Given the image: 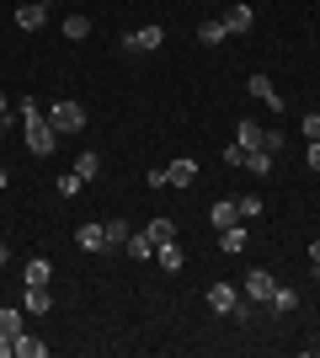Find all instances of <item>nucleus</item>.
<instances>
[{
	"mask_svg": "<svg viewBox=\"0 0 320 358\" xmlns=\"http://www.w3.org/2000/svg\"><path fill=\"white\" fill-rule=\"evenodd\" d=\"M16 113H22V123H27V150H32V155H54V145H59V129L48 123L43 107L27 96V102L16 107Z\"/></svg>",
	"mask_w": 320,
	"mask_h": 358,
	"instance_id": "1",
	"label": "nucleus"
},
{
	"mask_svg": "<svg viewBox=\"0 0 320 358\" xmlns=\"http://www.w3.org/2000/svg\"><path fill=\"white\" fill-rule=\"evenodd\" d=\"M48 123H54L59 134H80V129H86V107L64 96V102H54V107H48Z\"/></svg>",
	"mask_w": 320,
	"mask_h": 358,
	"instance_id": "2",
	"label": "nucleus"
},
{
	"mask_svg": "<svg viewBox=\"0 0 320 358\" xmlns=\"http://www.w3.org/2000/svg\"><path fill=\"white\" fill-rule=\"evenodd\" d=\"M160 43H166V27H139V32H128V38H123V48H128V54H155Z\"/></svg>",
	"mask_w": 320,
	"mask_h": 358,
	"instance_id": "3",
	"label": "nucleus"
},
{
	"mask_svg": "<svg viewBox=\"0 0 320 358\" xmlns=\"http://www.w3.org/2000/svg\"><path fill=\"white\" fill-rule=\"evenodd\" d=\"M16 27H22V32H38V27H48V0H32V6H16Z\"/></svg>",
	"mask_w": 320,
	"mask_h": 358,
	"instance_id": "4",
	"label": "nucleus"
},
{
	"mask_svg": "<svg viewBox=\"0 0 320 358\" xmlns=\"http://www.w3.org/2000/svg\"><path fill=\"white\" fill-rule=\"evenodd\" d=\"M235 305H241L235 284H213V289H208V310H213V315H235Z\"/></svg>",
	"mask_w": 320,
	"mask_h": 358,
	"instance_id": "5",
	"label": "nucleus"
},
{
	"mask_svg": "<svg viewBox=\"0 0 320 358\" xmlns=\"http://www.w3.org/2000/svg\"><path fill=\"white\" fill-rule=\"evenodd\" d=\"M224 27H229V38H241V32L257 27V11H251V6L241 0V6H229V11H224Z\"/></svg>",
	"mask_w": 320,
	"mask_h": 358,
	"instance_id": "6",
	"label": "nucleus"
},
{
	"mask_svg": "<svg viewBox=\"0 0 320 358\" xmlns=\"http://www.w3.org/2000/svg\"><path fill=\"white\" fill-rule=\"evenodd\" d=\"M22 284H27V289H48V284H54V262H48V257H32L27 273H22Z\"/></svg>",
	"mask_w": 320,
	"mask_h": 358,
	"instance_id": "7",
	"label": "nucleus"
},
{
	"mask_svg": "<svg viewBox=\"0 0 320 358\" xmlns=\"http://www.w3.org/2000/svg\"><path fill=\"white\" fill-rule=\"evenodd\" d=\"M245 91H251V96H257L261 107H273V113L283 107V96H277V86L267 80V75H251V80H245Z\"/></svg>",
	"mask_w": 320,
	"mask_h": 358,
	"instance_id": "8",
	"label": "nucleus"
},
{
	"mask_svg": "<svg viewBox=\"0 0 320 358\" xmlns=\"http://www.w3.org/2000/svg\"><path fill=\"white\" fill-rule=\"evenodd\" d=\"M208 224H213V230H229V224H241V203H235V198H219V203L208 209Z\"/></svg>",
	"mask_w": 320,
	"mask_h": 358,
	"instance_id": "9",
	"label": "nucleus"
},
{
	"mask_svg": "<svg viewBox=\"0 0 320 358\" xmlns=\"http://www.w3.org/2000/svg\"><path fill=\"white\" fill-rule=\"evenodd\" d=\"M166 182H171V187H192V182H198V161H187V155H182V161H171Z\"/></svg>",
	"mask_w": 320,
	"mask_h": 358,
	"instance_id": "10",
	"label": "nucleus"
},
{
	"mask_svg": "<svg viewBox=\"0 0 320 358\" xmlns=\"http://www.w3.org/2000/svg\"><path fill=\"white\" fill-rule=\"evenodd\" d=\"M277 278L273 273H245V299H273Z\"/></svg>",
	"mask_w": 320,
	"mask_h": 358,
	"instance_id": "11",
	"label": "nucleus"
},
{
	"mask_svg": "<svg viewBox=\"0 0 320 358\" xmlns=\"http://www.w3.org/2000/svg\"><path fill=\"white\" fill-rule=\"evenodd\" d=\"M229 27H224V16H203L198 22V43H224Z\"/></svg>",
	"mask_w": 320,
	"mask_h": 358,
	"instance_id": "12",
	"label": "nucleus"
},
{
	"mask_svg": "<svg viewBox=\"0 0 320 358\" xmlns=\"http://www.w3.org/2000/svg\"><path fill=\"white\" fill-rule=\"evenodd\" d=\"M75 241H80V252H102V246H107V224H96V220H91V224H80V236H75Z\"/></svg>",
	"mask_w": 320,
	"mask_h": 358,
	"instance_id": "13",
	"label": "nucleus"
},
{
	"mask_svg": "<svg viewBox=\"0 0 320 358\" xmlns=\"http://www.w3.org/2000/svg\"><path fill=\"white\" fill-rule=\"evenodd\" d=\"M22 315H27V310H16V305H6V310H0V337H6V343H16V337H22Z\"/></svg>",
	"mask_w": 320,
	"mask_h": 358,
	"instance_id": "14",
	"label": "nucleus"
},
{
	"mask_svg": "<svg viewBox=\"0 0 320 358\" xmlns=\"http://www.w3.org/2000/svg\"><path fill=\"white\" fill-rule=\"evenodd\" d=\"M155 257H160V268H166V273H182V262H187L176 241H166V246H155Z\"/></svg>",
	"mask_w": 320,
	"mask_h": 358,
	"instance_id": "15",
	"label": "nucleus"
},
{
	"mask_svg": "<svg viewBox=\"0 0 320 358\" xmlns=\"http://www.w3.org/2000/svg\"><path fill=\"white\" fill-rule=\"evenodd\" d=\"M22 310H27V315H48V310H54V299H48V289H27V299H22Z\"/></svg>",
	"mask_w": 320,
	"mask_h": 358,
	"instance_id": "16",
	"label": "nucleus"
},
{
	"mask_svg": "<svg viewBox=\"0 0 320 358\" xmlns=\"http://www.w3.org/2000/svg\"><path fill=\"white\" fill-rule=\"evenodd\" d=\"M273 161L277 155H267V150H245V171H257V177H273Z\"/></svg>",
	"mask_w": 320,
	"mask_h": 358,
	"instance_id": "17",
	"label": "nucleus"
},
{
	"mask_svg": "<svg viewBox=\"0 0 320 358\" xmlns=\"http://www.w3.org/2000/svg\"><path fill=\"white\" fill-rule=\"evenodd\" d=\"M219 252H229V257H235V252H245V230H241V224L219 230Z\"/></svg>",
	"mask_w": 320,
	"mask_h": 358,
	"instance_id": "18",
	"label": "nucleus"
},
{
	"mask_svg": "<svg viewBox=\"0 0 320 358\" xmlns=\"http://www.w3.org/2000/svg\"><path fill=\"white\" fill-rule=\"evenodd\" d=\"M70 171H75V177H80V182H91V177H96V171H102V155H96V150H86V155H80V161H75V166H70Z\"/></svg>",
	"mask_w": 320,
	"mask_h": 358,
	"instance_id": "19",
	"label": "nucleus"
},
{
	"mask_svg": "<svg viewBox=\"0 0 320 358\" xmlns=\"http://www.w3.org/2000/svg\"><path fill=\"white\" fill-rule=\"evenodd\" d=\"M144 236H150L155 246H166V241H176V224H171L166 214H160V220H150V230H144Z\"/></svg>",
	"mask_w": 320,
	"mask_h": 358,
	"instance_id": "20",
	"label": "nucleus"
},
{
	"mask_svg": "<svg viewBox=\"0 0 320 358\" xmlns=\"http://www.w3.org/2000/svg\"><path fill=\"white\" fill-rule=\"evenodd\" d=\"M64 38H70V43L91 38V16H64Z\"/></svg>",
	"mask_w": 320,
	"mask_h": 358,
	"instance_id": "21",
	"label": "nucleus"
},
{
	"mask_svg": "<svg viewBox=\"0 0 320 358\" xmlns=\"http://www.w3.org/2000/svg\"><path fill=\"white\" fill-rule=\"evenodd\" d=\"M235 145H241V150H261V129H257L251 118H245L241 129H235Z\"/></svg>",
	"mask_w": 320,
	"mask_h": 358,
	"instance_id": "22",
	"label": "nucleus"
},
{
	"mask_svg": "<svg viewBox=\"0 0 320 358\" xmlns=\"http://www.w3.org/2000/svg\"><path fill=\"white\" fill-rule=\"evenodd\" d=\"M11 348H16V358H43L48 353V343H38V337H27V331H22Z\"/></svg>",
	"mask_w": 320,
	"mask_h": 358,
	"instance_id": "23",
	"label": "nucleus"
},
{
	"mask_svg": "<svg viewBox=\"0 0 320 358\" xmlns=\"http://www.w3.org/2000/svg\"><path fill=\"white\" fill-rule=\"evenodd\" d=\"M128 236H134V230H128V220H107V246H128Z\"/></svg>",
	"mask_w": 320,
	"mask_h": 358,
	"instance_id": "24",
	"label": "nucleus"
},
{
	"mask_svg": "<svg viewBox=\"0 0 320 358\" xmlns=\"http://www.w3.org/2000/svg\"><path fill=\"white\" fill-rule=\"evenodd\" d=\"M128 257H139V262H150V257H155V241L144 236V230H139V236H128Z\"/></svg>",
	"mask_w": 320,
	"mask_h": 358,
	"instance_id": "25",
	"label": "nucleus"
},
{
	"mask_svg": "<svg viewBox=\"0 0 320 358\" xmlns=\"http://www.w3.org/2000/svg\"><path fill=\"white\" fill-rule=\"evenodd\" d=\"M283 145H289V139H283V129H261V150H267V155H277Z\"/></svg>",
	"mask_w": 320,
	"mask_h": 358,
	"instance_id": "26",
	"label": "nucleus"
},
{
	"mask_svg": "<svg viewBox=\"0 0 320 358\" xmlns=\"http://www.w3.org/2000/svg\"><path fill=\"white\" fill-rule=\"evenodd\" d=\"M235 203H241V220H257V214H267V203H261L257 193H251V198H235Z\"/></svg>",
	"mask_w": 320,
	"mask_h": 358,
	"instance_id": "27",
	"label": "nucleus"
},
{
	"mask_svg": "<svg viewBox=\"0 0 320 358\" xmlns=\"http://www.w3.org/2000/svg\"><path fill=\"white\" fill-rule=\"evenodd\" d=\"M267 305H273V310H294V305H299V294H294V289H273V299H267Z\"/></svg>",
	"mask_w": 320,
	"mask_h": 358,
	"instance_id": "28",
	"label": "nucleus"
},
{
	"mask_svg": "<svg viewBox=\"0 0 320 358\" xmlns=\"http://www.w3.org/2000/svg\"><path fill=\"white\" fill-rule=\"evenodd\" d=\"M80 187H86V182H80V177H75V171H64V177H59V193H64V198H75V193H80Z\"/></svg>",
	"mask_w": 320,
	"mask_h": 358,
	"instance_id": "29",
	"label": "nucleus"
},
{
	"mask_svg": "<svg viewBox=\"0 0 320 358\" xmlns=\"http://www.w3.org/2000/svg\"><path fill=\"white\" fill-rule=\"evenodd\" d=\"M299 134H305V139H320V113H305V123H299Z\"/></svg>",
	"mask_w": 320,
	"mask_h": 358,
	"instance_id": "30",
	"label": "nucleus"
},
{
	"mask_svg": "<svg viewBox=\"0 0 320 358\" xmlns=\"http://www.w3.org/2000/svg\"><path fill=\"white\" fill-rule=\"evenodd\" d=\"M310 171H320V139H310Z\"/></svg>",
	"mask_w": 320,
	"mask_h": 358,
	"instance_id": "31",
	"label": "nucleus"
},
{
	"mask_svg": "<svg viewBox=\"0 0 320 358\" xmlns=\"http://www.w3.org/2000/svg\"><path fill=\"white\" fill-rule=\"evenodd\" d=\"M310 262H315V268H320V236L310 241Z\"/></svg>",
	"mask_w": 320,
	"mask_h": 358,
	"instance_id": "32",
	"label": "nucleus"
},
{
	"mask_svg": "<svg viewBox=\"0 0 320 358\" xmlns=\"http://www.w3.org/2000/svg\"><path fill=\"white\" fill-rule=\"evenodd\" d=\"M0 118H11V96L6 91H0Z\"/></svg>",
	"mask_w": 320,
	"mask_h": 358,
	"instance_id": "33",
	"label": "nucleus"
},
{
	"mask_svg": "<svg viewBox=\"0 0 320 358\" xmlns=\"http://www.w3.org/2000/svg\"><path fill=\"white\" fill-rule=\"evenodd\" d=\"M6 262H11V252H6V241H0V268H6Z\"/></svg>",
	"mask_w": 320,
	"mask_h": 358,
	"instance_id": "34",
	"label": "nucleus"
},
{
	"mask_svg": "<svg viewBox=\"0 0 320 358\" xmlns=\"http://www.w3.org/2000/svg\"><path fill=\"white\" fill-rule=\"evenodd\" d=\"M6 182H11V171H6V166H0V187H6Z\"/></svg>",
	"mask_w": 320,
	"mask_h": 358,
	"instance_id": "35",
	"label": "nucleus"
},
{
	"mask_svg": "<svg viewBox=\"0 0 320 358\" xmlns=\"http://www.w3.org/2000/svg\"><path fill=\"white\" fill-rule=\"evenodd\" d=\"M0 139H6V118H0Z\"/></svg>",
	"mask_w": 320,
	"mask_h": 358,
	"instance_id": "36",
	"label": "nucleus"
},
{
	"mask_svg": "<svg viewBox=\"0 0 320 358\" xmlns=\"http://www.w3.org/2000/svg\"><path fill=\"white\" fill-rule=\"evenodd\" d=\"M315 273H320V268H315Z\"/></svg>",
	"mask_w": 320,
	"mask_h": 358,
	"instance_id": "37",
	"label": "nucleus"
}]
</instances>
